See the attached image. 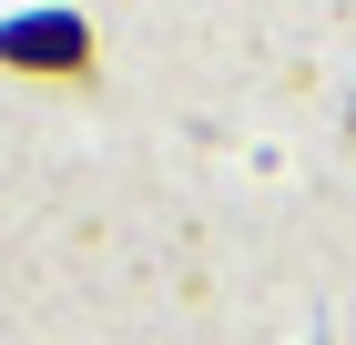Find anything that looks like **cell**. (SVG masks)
<instances>
[{"mask_svg": "<svg viewBox=\"0 0 356 345\" xmlns=\"http://www.w3.org/2000/svg\"><path fill=\"white\" fill-rule=\"evenodd\" d=\"M0 61H82V31L72 21H21V31H0Z\"/></svg>", "mask_w": 356, "mask_h": 345, "instance_id": "6da1fadb", "label": "cell"}]
</instances>
